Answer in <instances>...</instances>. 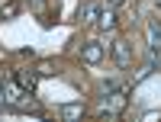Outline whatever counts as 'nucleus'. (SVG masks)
<instances>
[{"label": "nucleus", "instance_id": "f257e3e1", "mask_svg": "<svg viewBox=\"0 0 161 122\" xmlns=\"http://www.w3.org/2000/svg\"><path fill=\"white\" fill-rule=\"evenodd\" d=\"M26 93H29V90H23L19 84H3V87H0V103H7V106H16V109H23V106H26V100H29Z\"/></svg>", "mask_w": 161, "mask_h": 122}, {"label": "nucleus", "instance_id": "f03ea898", "mask_svg": "<svg viewBox=\"0 0 161 122\" xmlns=\"http://www.w3.org/2000/svg\"><path fill=\"white\" fill-rule=\"evenodd\" d=\"M113 58L119 67H129L132 64V45L126 42V39H119V42H113Z\"/></svg>", "mask_w": 161, "mask_h": 122}, {"label": "nucleus", "instance_id": "7ed1b4c3", "mask_svg": "<svg viewBox=\"0 0 161 122\" xmlns=\"http://www.w3.org/2000/svg\"><path fill=\"white\" fill-rule=\"evenodd\" d=\"M103 45L100 42H84V48H80V61H84V64H97L100 58H103Z\"/></svg>", "mask_w": 161, "mask_h": 122}, {"label": "nucleus", "instance_id": "20e7f679", "mask_svg": "<svg viewBox=\"0 0 161 122\" xmlns=\"http://www.w3.org/2000/svg\"><path fill=\"white\" fill-rule=\"evenodd\" d=\"M36 80H39V71H32V67H23V71H16V84H19L23 90H32Z\"/></svg>", "mask_w": 161, "mask_h": 122}, {"label": "nucleus", "instance_id": "39448f33", "mask_svg": "<svg viewBox=\"0 0 161 122\" xmlns=\"http://www.w3.org/2000/svg\"><path fill=\"white\" fill-rule=\"evenodd\" d=\"M84 113H87V109H84V103H68V106H61V109H58V116H61V119H68V122H77Z\"/></svg>", "mask_w": 161, "mask_h": 122}, {"label": "nucleus", "instance_id": "423d86ee", "mask_svg": "<svg viewBox=\"0 0 161 122\" xmlns=\"http://www.w3.org/2000/svg\"><path fill=\"white\" fill-rule=\"evenodd\" d=\"M148 45H152V51H161V23L158 19L148 23Z\"/></svg>", "mask_w": 161, "mask_h": 122}, {"label": "nucleus", "instance_id": "0eeeda50", "mask_svg": "<svg viewBox=\"0 0 161 122\" xmlns=\"http://www.w3.org/2000/svg\"><path fill=\"white\" fill-rule=\"evenodd\" d=\"M100 29H106V32H113L116 29V13H113V7H106V10H100Z\"/></svg>", "mask_w": 161, "mask_h": 122}, {"label": "nucleus", "instance_id": "6e6552de", "mask_svg": "<svg viewBox=\"0 0 161 122\" xmlns=\"http://www.w3.org/2000/svg\"><path fill=\"white\" fill-rule=\"evenodd\" d=\"M97 16H100V7H97V3H84V7L77 10V19H80V23H93Z\"/></svg>", "mask_w": 161, "mask_h": 122}, {"label": "nucleus", "instance_id": "1a4fd4ad", "mask_svg": "<svg viewBox=\"0 0 161 122\" xmlns=\"http://www.w3.org/2000/svg\"><path fill=\"white\" fill-rule=\"evenodd\" d=\"M16 13H19V7H16V3H3V7H0V19H13Z\"/></svg>", "mask_w": 161, "mask_h": 122}, {"label": "nucleus", "instance_id": "9d476101", "mask_svg": "<svg viewBox=\"0 0 161 122\" xmlns=\"http://www.w3.org/2000/svg\"><path fill=\"white\" fill-rule=\"evenodd\" d=\"M36 71H39V74H52V64H48V61H42V64L36 67Z\"/></svg>", "mask_w": 161, "mask_h": 122}, {"label": "nucleus", "instance_id": "9b49d317", "mask_svg": "<svg viewBox=\"0 0 161 122\" xmlns=\"http://www.w3.org/2000/svg\"><path fill=\"white\" fill-rule=\"evenodd\" d=\"M119 3H126V0H110V7H119Z\"/></svg>", "mask_w": 161, "mask_h": 122}]
</instances>
